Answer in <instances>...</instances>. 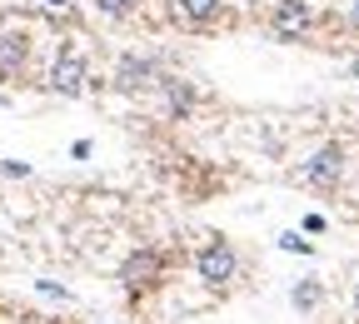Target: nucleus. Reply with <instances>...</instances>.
<instances>
[{"mask_svg":"<svg viewBox=\"0 0 359 324\" xmlns=\"http://www.w3.org/2000/svg\"><path fill=\"white\" fill-rule=\"evenodd\" d=\"M309 25H314L309 0H275V6H269V35L275 40H304Z\"/></svg>","mask_w":359,"mask_h":324,"instance_id":"obj_1","label":"nucleus"},{"mask_svg":"<svg viewBox=\"0 0 359 324\" xmlns=\"http://www.w3.org/2000/svg\"><path fill=\"white\" fill-rule=\"evenodd\" d=\"M235 269H240V259H235V250H230V240H210L200 255H195V274L205 285H230L235 280Z\"/></svg>","mask_w":359,"mask_h":324,"instance_id":"obj_2","label":"nucleus"},{"mask_svg":"<svg viewBox=\"0 0 359 324\" xmlns=\"http://www.w3.org/2000/svg\"><path fill=\"white\" fill-rule=\"evenodd\" d=\"M85 80H90V70H85V55L65 45V50L50 60V80H45V85H50L55 95H80V90H85Z\"/></svg>","mask_w":359,"mask_h":324,"instance_id":"obj_3","label":"nucleus"},{"mask_svg":"<svg viewBox=\"0 0 359 324\" xmlns=\"http://www.w3.org/2000/svg\"><path fill=\"white\" fill-rule=\"evenodd\" d=\"M339 175H344V150L339 145H320L304 160V184L309 190H334Z\"/></svg>","mask_w":359,"mask_h":324,"instance_id":"obj_4","label":"nucleus"},{"mask_svg":"<svg viewBox=\"0 0 359 324\" xmlns=\"http://www.w3.org/2000/svg\"><path fill=\"white\" fill-rule=\"evenodd\" d=\"M160 269H165V259H160L155 250H135V255L125 259V269H120V280H125L130 295H145V290L160 285Z\"/></svg>","mask_w":359,"mask_h":324,"instance_id":"obj_5","label":"nucleus"},{"mask_svg":"<svg viewBox=\"0 0 359 324\" xmlns=\"http://www.w3.org/2000/svg\"><path fill=\"white\" fill-rule=\"evenodd\" d=\"M160 60L155 55H120L115 65V90H145V85H160Z\"/></svg>","mask_w":359,"mask_h":324,"instance_id":"obj_6","label":"nucleus"},{"mask_svg":"<svg viewBox=\"0 0 359 324\" xmlns=\"http://www.w3.org/2000/svg\"><path fill=\"white\" fill-rule=\"evenodd\" d=\"M30 65V35H0V80H15Z\"/></svg>","mask_w":359,"mask_h":324,"instance_id":"obj_7","label":"nucleus"},{"mask_svg":"<svg viewBox=\"0 0 359 324\" xmlns=\"http://www.w3.org/2000/svg\"><path fill=\"white\" fill-rule=\"evenodd\" d=\"M219 6H224V0H170V15L180 25H190V30H205V25H215Z\"/></svg>","mask_w":359,"mask_h":324,"instance_id":"obj_8","label":"nucleus"},{"mask_svg":"<svg viewBox=\"0 0 359 324\" xmlns=\"http://www.w3.org/2000/svg\"><path fill=\"white\" fill-rule=\"evenodd\" d=\"M160 90H165V105H170V115H175V120H185V115L195 110V90H190V80L165 75V80H160Z\"/></svg>","mask_w":359,"mask_h":324,"instance_id":"obj_9","label":"nucleus"},{"mask_svg":"<svg viewBox=\"0 0 359 324\" xmlns=\"http://www.w3.org/2000/svg\"><path fill=\"white\" fill-rule=\"evenodd\" d=\"M320 295H325V290H320V285H314V280H299L290 299H294V309H299V314H309L314 304H320Z\"/></svg>","mask_w":359,"mask_h":324,"instance_id":"obj_10","label":"nucleus"},{"mask_svg":"<svg viewBox=\"0 0 359 324\" xmlns=\"http://www.w3.org/2000/svg\"><path fill=\"white\" fill-rule=\"evenodd\" d=\"M90 6H95L100 15H110V20H125V15H135L140 0H90Z\"/></svg>","mask_w":359,"mask_h":324,"instance_id":"obj_11","label":"nucleus"},{"mask_svg":"<svg viewBox=\"0 0 359 324\" xmlns=\"http://www.w3.org/2000/svg\"><path fill=\"white\" fill-rule=\"evenodd\" d=\"M280 250H290V255H309V240L294 235V229H285V235H280Z\"/></svg>","mask_w":359,"mask_h":324,"instance_id":"obj_12","label":"nucleus"},{"mask_svg":"<svg viewBox=\"0 0 359 324\" xmlns=\"http://www.w3.org/2000/svg\"><path fill=\"white\" fill-rule=\"evenodd\" d=\"M0 175H6V180H25L30 165H25V160H0Z\"/></svg>","mask_w":359,"mask_h":324,"instance_id":"obj_13","label":"nucleus"},{"mask_svg":"<svg viewBox=\"0 0 359 324\" xmlns=\"http://www.w3.org/2000/svg\"><path fill=\"white\" fill-rule=\"evenodd\" d=\"M304 235H325V215H304Z\"/></svg>","mask_w":359,"mask_h":324,"instance_id":"obj_14","label":"nucleus"},{"mask_svg":"<svg viewBox=\"0 0 359 324\" xmlns=\"http://www.w3.org/2000/svg\"><path fill=\"white\" fill-rule=\"evenodd\" d=\"M90 150H95L90 140H75V145H70V160H90Z\"/></svg>","mask_w":359,"mask_h":324,"instance_id":"obj_15","label":"nucleus"},{"mask_svg":"<svg viewBox=\"0 0 359 324\" xmlns=\"http://www.w3.org/2000/svg\"><path fill=\"white\" fill-rule=\"evenodd\" d=\"M40 295H50V299H65V290H60L55 280H40Z\"/></svg>","mask_w":359,"mask_h":324,"instance_id":"obj_16","label":"nucleus"},{"mask_svg":"<svg viewBox=\"0 0 359 324\" xmlns=\"http://www.w3.org/2000/svg\"><path fill=\"white\" fill-rule=\"evenodd\" d=\"M349 25L359 30V0H349Z\"/></svg>","mask_w":359,"mask_h":324,"instance_id":"obj_17","label":"nucleus"},{"mask_svg":"<svg viewBox=\"0 0 359 324\" xmlns=\"http://www.w3.org/2000/svg\"><path fill=\"white\" fill-rule=\"evenodd\" d=\"M349 80H359V55H354V60H349Z\"/></svg>","mask_w":359,"mask_h":324,"instance_id":"obj_18","label":"nucleus"},{"mask_svg":"<svg viewBox=\"0 0 359 324\" xmlns=\"http://www.w3.org/2000/svg\"><path fill=\"white\" fill-rule=\"evenodd\" d=\"M45 6H50V11H65V6H70V0H45Z\"/></svg>","mask_w":359,"mask_h":324,"instance_id":"obj_19","label":"nucleus"}]
</instances>
